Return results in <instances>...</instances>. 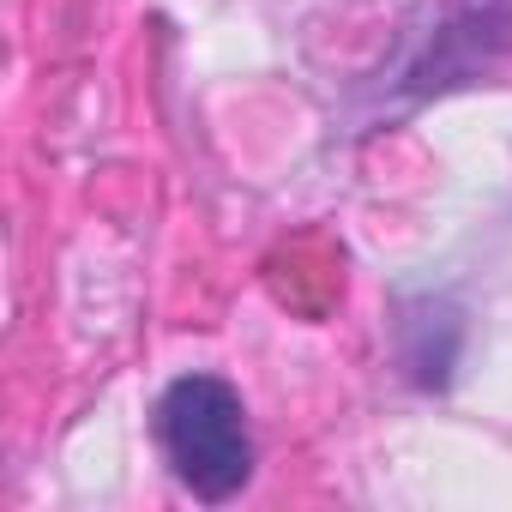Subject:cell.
I'll list each match as a JSON object with an SVG mask.
<instances>
[{"instance_id": "obj_1", "label": "cell", "mask_w": 512, "mask_h": 512, "mask_svg": "<svg viewBox=\"0 0 512 512\" xmlns=\"http://www.w3.org/2000/svg\"><path fill=\"white\" fill-rule=\"evenodd\" d=\"M157 440L175 470V482L217 506L235 500L253 482V434H247V404L223 374H181L157 398Z\"/></svg>"}, {"instance_id": "obj_3", "label": "cell", "mask_w": 512, "mask_h": 512, "mask_svg": "<svg viewBox=\"0 0 512 512\" xmlns=\"http://www.w3.org/2000/svg\"><path fill=\"white\" fill-rule=\"evenodd\" d=\"M458 350H464V314H458V302H446V296H416V302H404L398 356H404V374H410L422 392H440V386L452 380Z\"/></svg>"}, {"instance_id": "obj_2", "label": "cell", "mask_w": 512, "mask_h": 512, "mask_svg": "<svg viewBox=\"0 0 512 512\" xmlns=\"http://www.w3.org/2000/svg\"><path fill=\"white\" fill-rule=\"evenodd\" d=\"M506 43H512V0H464V7L428 37L416 67L404 73V91L428 97V91L470 85L476 73H488L506 55Z\"/></svg>"}]
</instances>
